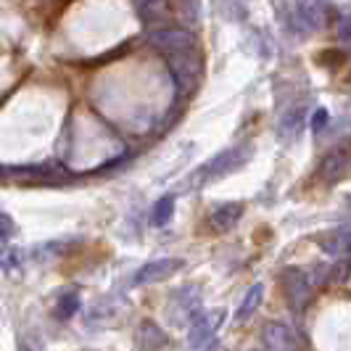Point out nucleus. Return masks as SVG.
Instances as JSON below:
<instances>
[{
  "mask_svg": "<svg viewBox=\"0 0 351 351\" xmlns=\"http://www.w3.org/2000/svg\"><path fill=\"white\" fill-rule=\"evenodd\" d=\"M251 156H254V148H251V145H246V143H243V145H232L228 151L217 154L209 164L198 167L193 175H191V180H188V185H191V188L211 185V182H217V180H222V177L238 172Z\"/></svg>",
  "mask_w": 351,
  "mask_h": 351,
  "instance_id": "obj_1",
  "label": "nucleus"
},
{
  "mask_svg": "<svg viewBox=\"0 0 351 351\" xmlns=\"http://www.w3.org/2000/svg\"><path fill=\"white\" fill-rule=\"evenodd\" d=\"M282 285H285V293H288V301L296 312H304V306L312 299V291H315V280L299 269V267H288L282 272Z\"/></svg>",
  "mask_w": 351,
  "mask_h": 351,
  "instance_id": "obj_2",
  "label": "nucleus"
},
{
  "mask_svg": "<svg viewBox=\"0 0 351 351\" xmlns=\"http://www.w3.org/2000/svg\"><path fill=\"white\" fill-rule=\"evenodd\" d=\"M148 43H151L154 48H158L161 53H167V56L195 51L193 35L185 32V29H167V27H158L154 32H148Z\"/></svg>",
  "mask_w": 351,
  "mask_h": 351,
  "instance_id": "obj_3",
  "label": "nucleus"
},
{
  "mask_svg": "<svg viewBox=\"0 0 351 351\" xmlns=\"http://www.w3.org/2000/svg\"><path fill=\"white\" fill-rule=\"evenodd\" d=\"M169 69L175 74L177 88L193 90V85L198 82V74H201V58H198L195 51L172 53V56H169Z\"/></svg>",
  "mask_w": 351,
  "mask_h": 351,
  "instance_id": "obj_4",
  "label": "nucleus"
},
{
  "mask_svg": "<svg viewBox=\"0 0 351 351\" xmlns=\"http://www.w3.org/2000/svg\"><path fill=\"white\" fill-rule=\"evenodd\" d=\"M225 317H228L225 309H211V312L198 317L193 322V328L188 330V346H191V351L198 349V346H204V343L217 341V330L222 328Z\"/></svg>",
  "mask_w": 351,
  "mask_h": 351,
  "instance_id": "obj_5",
  "label": "nucleus"
},
{
  "mask_svg": "<svg viewBox=\"0 0 351 351\" xmlns=\"http://www.w3.org/2000/svg\"><path fill=\"white\" fill-rule=\"evenodd\" d=\"M325 14H328L325 0H296L293 19H296V27L301 32H312L325 24Z\"/></svg>",
  "mask_w": 351,
  "mask_h": 351,
  "instance_id": "obj_6",
  "label": "nucleus"
},
{
  "mask_svg": "<svg viewBox=\"0 0 351 351\" xmlns=\"http://www.w3.org/2000/svg\"><path fill=\"white\" fill-rule=\"evenodd\" d=\"M262 343L267 351H299V341L291 328L280 322H269L262 330Z\"/></svg>",
  "mask_w": 351,
  "mask_h": 351,
  "instance_id": "obj_7",
  "label": "nucleus"
},
{
  "mask_svg": "<svg viewBox=\"0 0 351 351\" xmlns=\"http://www.w3.org/2000/svg\"><path fill=\"white\" fill-rule=\"evenodd\" d=\"M182 259H156V262H148L143 264L141 269H138V275H135V282L138 285H151V282H161L167 280V278H172L175 272L182 269Z\"/></svg>",
  "mask_w": 351,
  "mask_h": 351,
  "instance_id": "obj_8",
  "label": "nucleus"
},
{
  "mask_svg": "<svg viewBox=\"0 0 351 351\" xmlns=\"http://www.w3.org/2000/svg\"><path fill=\"white\" fill-rule=\"evenodd\" d=\"M138 14L145 24L158 27V24H167L172 8H169V0H138Z\"/></svg>",
  "mask_w": 351,
  "mask_h": 351,
  "instance_id": "obj_9",
  "label": "nucleus"
},
{
  "mask_svg": "<svg viewBox=\"0 0 351 351\" xmlns=\"http://www.w3.org/2000/svg\"><path fill=\"white\" fill-rule=\"evenodd\" d=\"M319 246H322V251H328L330 256H343V259H349L351 256V228L335 230V232L322 235V238H319Z\"/></svg>",
  "mask_w": 351,
  "mask_h": 351,
  "instance_id": "obj_10",
  "label": "nucleus"
},
{
  "mask_svg": "<svg viewBox=\"0 0 351 351\" xmlns=\"http://www.w3.org/2000/svg\"><path fill=\"white\" fill-rule=\"evenodd\" d=\"M198 306H201V291L195 285H185V288H180L175 296H172V309H182L180 322L182 319H191L198 312Z\"/></svg>",
  "mask_w": 351,
  "mask_h": 351,
  "instance_id": "obj_11",
  "label": "nucleus"
},
{
  "mask_svg": "<svg viewBox=\"0 0 351 351\" xmlns=\"http://www.w3.org/2000/svg\"><path fill=\"white\" fill-rule=\"evenodd\" d=\"M346 169H349V154L338 148V151H330L328 156L322 158V164H319V177L328 180V182H335Z\"/></svg>",
  "mask_w": 351,
  "mask_h": 351,
  "instance_id": "obj_12",
  "label": "nucleus"
},
{
  "mask_svg": "<svg viewBox=\"0 0 351 351\" xmlns=\"http://www.w3.org/2000/svg\"><path fill=\"white\" fill-rule=\"evenodd\" d=\"M241 217H243V204H225L211 211V225L217 230H230L238 225Z\"/></svg>",
  "mask_w": 351,
  "mask_h": 351,
  "instance_id": "obj_13",
  "label": "nucleus"
},
{
  "mask_svg": "<svg viewBox=\"0 0 351 351\" xmlns=\"http://www.w3.org/2000/svg\"><path fill=\"white\" fill-rule=\"evenodd\" d=\"M264 299V285L262 282H256V285H251V291H248L246 296H243V301H241V306H238V312H235V319L238 322H243V319H248V317L254 315L256 309H259V304H262Z\"/></svg>",
  "mask_w": 351,
  "mask_h": 351,
  "instance_id": "obj_14",
  "label": "nucleus"
},
{
  "mask_svg": "<svg viewBox=\"0 0 351 351\" xmlns=\"http://www.w3.org/2000/svg\"><path fill=\"white\" fill-rule=\"evenodd\" d=\"M138 341H141V346L145 351H156L167 343V333H164L158 325H154V322H143L141 338H138Z\"/></svg>",
  "mask_w": 351,
  "mask_h": 351,
  "instance_id": "obj_15",
  "label": "nucleus"
},
{
  "mask_svg": "<svg viewBox=\"0 0 351 351\" xmlns=\"http://www.w3.org/2000/svg\"><path fill=\"white\" fill-rule=\"evenodd\" d=\"M21 262H24V251L19 246H3L0 248V267L5 275H14L21 269Z\"/></svg>",
  "mask_w": 351,
  "mask_h": 351,
  "instance_id": "obj_16",
  "label": "nucleus"
},
{
  "mask_svg": "<svg viewBox=\"0 0 351 351\" xmlns=\"http://www.w3.org/2000/svg\"><path fill=\"white\" fill-rule=\"evenodd\" d=\"M77 309H80V296H77V291L61 293V299L56 304V315L61 317V319H69V317L77 315Z\"/></svg>",
  "mask_w": 351,
  "mask_h": 351,
  "instance_id": "obj_17",
  "label": "nucleus"
},
{
  "mask_svg": "<svg viewBox=\"0 0 351 351\" xmlns=\"http://www.w3.org/2000/svg\"><path fill=\"white\" fill-rule=\"evenodd\" d=\"M172 214H175V198L167 195V198H161L156 206H154V225H156V228H164V225L172 219Z\"/></svg>",
  "mask_w": 351,
  "mask_h": 351,
  "instance_id": "obj_18",
  "label": "nucleus"
},
{
  "mask_svg": "<svg viewBox=\"0 0 351 351\" xmlns=\"http://www.w3.org/2000/svg\"><path fill=\"white\" fill-rule=\"evenodd\" d=\"M301 119H304V108H296V111H291L285 119H282V127L280 132L285 138H299L301 132Z\"/></svg>",
  "mask_w": 351,
  "mask_h": 351,
  "instance_id": "obj_19",
  "label": "nucleus"
},
{
  "mask_svg": "<svg viewBox=\"0 0 351 351\" xmlns=\"http://www.w3.org/2000/svg\"><path fill=\"white\" fill-rule=\"evenodd\" d=\"M338 40L351 48V16L341 19V24H338Z\"/></svg>",
  "mask_w": 351,
  "mask_h": 351,
  "instance_id": "obj_20",
  "label": "nucleus"
},
{
  "mask_svg": "<svg viewBox=\"0 0 351 351\" xmlns=\"http://www.w3.org/2000/svg\"><path fill=\"white\" fill-rule=\"evenodd\" d=\"M11 235H14V222L0 211V243H3L5 238H11Z\"/></svg>",
  "mask_w": 351,
  "mask_h": 351,
  "instance_id": "obj_21",
  "label": "nucleus"
},
{
  "mask_svg": "<svg viewBox=\"0 0 351 351\" xmlns=\"http://www.w3.org/2000/svg\"><path fill=\"white\" fill-rule=\"evenodd\" d=\"M325 124H328V111L325 108H317L315 114H312V130L319 132V130H325Z\"/></svg>",
  "mask_w": 351,
  "mask_h": 351,
  "instance_id": "obj_22",
  "label": "nucleus"
},
{
  "mask_svg": "<svg viewBox=\"0 0 351 351\" xmlns=\"http://www.w3.org/2000/svg\"><path fill=\"white\" fill-rule=\"evenodd\" d=\"M193 351H217V341H211V343H204V346H198Z\"/></svg>",
  "mask_w": 351,
  "mask_h": 351,
  "instance_id": "obj_23",
  "label": "nucleus"
},
{
  "mask_svg": "<svg viewBox=\"0 0 351 351\" xmlns=\"http://www.w3.org/2000/svg\"><path fill=\"white\" fill-rule=\"evenodd\" d=\"M19 351H35V349H32V346H27V343H24V346H19Z\"/></svg>",
  "mask_w": 351,
  "mask_h": 351,
  "instance_id": "obj_24",
  "label": "nucleus"
}]
</instances>
